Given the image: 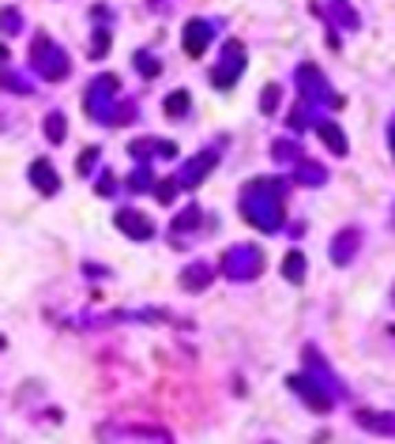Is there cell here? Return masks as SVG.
Here are the masks:
<instances>
[{"label":"cell","instance_id":"cell-9","mask_svg":"<svg viewBox=\"0 0 395 444\" xmlns=\"http://www.w3.org/2000/svg\"><path fill=\"white\" fill-rule=\"evenodd\" d=\"M215 162H219V147H211V151H200L196 158H192L189 166H184V173L177 177V181L184 184V189H189V184H200L207 177V169H211Z\"/></svg>","mask_w":395,"mask_h":444},{"label":"cell","instance_id":"cell-15","mask_svg":"<svg viewBox=\"0 0 395 444\" xmlns=\"http://www.w3.org/2000/svg\"><path fill=\"white\" fill-rule=\"evenodd\" d=\"M282 275L297 286V282L305 279V256L301 253H286V256H282Z\"/></svg>","mask_w":395,"mask_h":444},{"label":"cell","instance_id":"cell-29","mask_svg":"<svg viewBox=\"0 0 395 444\" xmlns=\"http://www.w3.org/2000/svg\"><path fill=\"white\" fill-rule=\"evenodd\" d=\"M392 143H395V120H392Z\"/></svg>","mask_w":395,"mask_h":444},{"label":"cell","instance_id":"cell-1","mask_svg":"<svg viewBox=\"0 0 395 444\" xmlns=\"http://www.w3.org/2000/svg\"><path fill=\"white\" fill-rule=\"evenodd\" d=\"M286 184L279 177H260L241 192V215L253 226H260L264 233H279L282 215H286Z\"/></svg>","mask_w":395,"mask_h":444},{"label":"cell","instance_id":"cell-7","mask_svg":"<svg viewBox=\"0 0 395 444\" xmlns=\"http://www.w3.org/2000/svg\"><path fill=\"white\" fill-rule=\"evenodd\" d=\"M117 226L128 233V237H136V241L155 237V222H151L143 211H136V207H125V211H117Z\"/></svg>","mask_w":395,"mask_h":444},{"label":"cell","instance_id":"cell-10","mask_svg":"<svg viewBox=\"0 0 395 444\" xmlns=\"http://www.w3.org/2000/svg\"><path fill=\"white\" fill-rule=\"evenodd\" d=\"M358 249H361V230H354V226H350V230H343V233L332 241V260H335V264H350Z\"/></svg>","mask_w":395,"mask_h":444},{"label":"cell","instance_id":"cell-20","mask_svg":"<svg viewBox=\"0 0 395 444\" xmlns=\"http://www.w3.org/2000/svg\"><path fill=\"white\" fill-rule=\"evenodd\" d=\"M297 177H301L305 184H324L328 181V173H324V166H320V162H301V173H297Z\"/></svg>","mask_w":395,"mask_h":444},{"label":"cell","instance_id":"cell-14","mask_svg":"<svg viewBox=\"0 0 395 444\" xmlns=\"http://www.w3.org/2000/svg\"><path fill=\"white\" fill-rule=\"evenodd\" d=\"M358 425L373 433H395V414H369V410H358Z\"/></svg>","mask_w":395,"mask_h":444},{"label":"cell","instance_id":"cell-24","mask_svg":"<svg viewBox=\"0 0 395 444\" xmlns=\"http://www.w3.org/2000/svg\"><path fill=\"white\" fill-rule=\"evenodd\" d=\"M109 53V34L102 30V34H94V50H91V56H106Z\"/></svg>","mask_w":395,"mask_h":444},{"label":"cell","instance_id":"cell-17","mask_svg":"<svg viewBox=\"0 0 395 444\" xmlns=\"http://www.w3.org/2000/svg\"><path fill=\"white\" fill-rule=\"evenodd\" d=\"M332 12H335V23H343L346 30H358V15L346 0H332Z\"/></svg>","mask_w":395,"mask_h":444},{"label":"cell","instance_id":"cell-13","mask_svg":"<svg viewBox=\"0 0 395 444\" xmlns=\"http://www.w3.org/2000/svg\"><path fill=\"white\" fill-rule=\"evenodd\" d=\"M211 275H215V271L207 268V264H192V268L181 271V286L184 290H204L207 282H211Z\"/></svg>","mask_w":395,"mask_h":444},{"label":"cell","instance_id":"cell-11","mask_svg":"<svg viewBox=\"0 0 395 444\" xmlns=\"http://www.w3.org/2000/svg\"><path fill=\"white\" fill-rule=\"evenodd\" d=\"M30 184H34L38 192H45V196H56V192H61V177H56L53 166L42 162V158L30 166Z\"/></svg>","mask_w":395,"mask_h":444},{"label":"cell","instance_id":"cell-12","mask_svg":"<svg viewBox=\"0 0 395 444\" xmlns=\"http://www.w3.org/2000/svg\"><path fill=\"white\" fill-rule=\"evenodd\" d=\"M317 132H320V140L328 143V151H335V155H346V151H350L346 147V136L339 132V125H332V120H320Z\"/></svg>","mask_w":395,"mask_h":444},{"label":"cell","instance_id":"cell-22","mask_svg":"<svg viewBox=\"0 0 395 444\" xmlns=\"http://www.w3.org/2000/svg\"><path fill=\"white\" fill-rule=\"evenodd\" d=\"M136 68H140L143 76L151 79V76H158V72H162V64H158V61H155V56H151V53H143V50H140V53H136Z\"/></svg>","mask_w":395,"mask_h":444},{"label":"cell","instance_id":"cell-28","mask_svg":"<svg viewBox=\"0 0 395 444\" xmlns=\"http://www.w3.org/2000/svg\"><path fill=\"white\" fill-rule=\"evenodd\" d=\"M98 192H113V177H109V173L98 181Z\"/></svg>","mask_w":395,"mask_h":444},{"label":"cell","instance_id":"cell-6","mask_svg":"<svg viewBox=\"0 0 395 444\" xmlns=\"http://www.w3.org/2000/svg\"><path fill=\"white\" fill-rule=\"evenodd\" d=\"M245 45L241 42H226V50H222V61H219V68H215V76H211V83L215 87H233L237 83V76L245 72Z\"/></svg>","mask_w":395,"mask_h":444},{"label":"cell","instance_id":"cell-23","mask_svg":"<svg viewBox=\"0 0 395 444\" xmlns=\"http://www.w3.org/2000/svg\"><path fill=\"white\" fill-rule=\"evenodd\" d=\"M271 155H275V162H294L301 151H297V143H275V151H271Z\"/></svg>","mask_w":395,"mask_h":444},{"label":"cell","instance_id":"cell-4","mask_svg":"<svg viewBox=\"0 0 395 444\" xmlns=\"http://www.w3.org/2000/svg\"><path fill=\"white\" fill-rule=\"evenodd\" d=\"M297 87H301V98L312 102V109H317L320 102H328V106H343V98L332 94V87L324 83V76H320L317 64H301V68H297Z\"/></svg>","mask_w":395,"mask_h":444},{"label":"cell","instance_id":"cell-2","mask_svg":"<svg viewBox=\"0 0 395 444\" xmlns=\"http://www.w3.org/2000/svg\"><path fill=\"white\" fill-rule=\"evenodd\" d=\"M219 268H222L226 279H237V282L256 279L264 271V253L256 245H233V249H226V253H222Z\"/></svg>","mask_w":395,"mask_h":444},{"label":"cell","instance_id":"cell-16","mask_svg":"<svg viewBox=\"0 0 395 444\" xmlns=\"http://www.w3.org/2000/svg\"><path fill=\"white\" fill-rule=\"evenodd\" d=\"M189 226H192V230H196V226H200V207H196V204H189V207H184V211L173 219V226H169V230H177V233H189Z\"/></svg>","mask_w":395,"mask_h":444},{"label":"cell","instance_id":"cell-27","mask_svg":"<svg viewBox=\"0 0 395 444\" xmlns=\"http://www.w3.org/2000/svg\"><path fill=\"white\" fill-rule=\"evenodd\" d=\"M94 158H98V147H91L83 158H79V173H91V162H94Z\"/></svg>","mask_w":395,"mask_h":444},{"label":"cell","instance_id":"cell-26","mask_svg":"<svg viewBox=\"0 0 395 444\" xmlns=\"http://www.w3.org/2000/svg\"><path fill=\"white\" fill-rule=\"evenodd\" d=\"M19 27H23V23H19V12H12V8H8V12H4V30H8V34H15Z\"/></svg>","mask_w":395,"mask_h":444},{"label":"cell","instance_id":"cell-19","mask_svg":"<svg viewBox=\"0 0 395 444\" xmlns=\"http://www.w3.org/2000/svg\"><path fill=\"white\" fill-rule=\"evenodd\" d=\"M189 106H192V102H189V91H173V94L166 98V113H169V117H184V109H189Z\"/></svg>","mask_w":395,"mask_h":444},{"label":"cell","instance_id":"cell-8","mask_svg":"<svg viewBox=\"0 0 395 444\" xmlns=\"http://www.w3.org/2000/svg\"><path fill=\"white\" fill-rule=\"evenodd\" d=\"M211 34H215V27L211 23H204V19H192L189 27H184V53L189 56H200L211 45Z\"/></svg>","mask_w":395,"mask_h":444},{"label":"cell","instance_id":"cell-21","mask_svg":"<svg viewBox=\"0 0 395 444\" xmlns=\"http://www.w3.org/2000/svg\"><path fill=\"white\" fill-rule=\"evenodd\" d=\"M279 94H282V83H268V87H264V94H260V109L275 113L279 109Z\"/></svg>","mask_w":395,"mask_h":444},{"label":"cell","instance_id":"cell-3","mask_svg":"<svg viewBox=\"0 0 395 444\" xmlns=\"http://www.w3.org/2000/svg\"><path fill=\"white\" fill-rule=\"evenodd\" d=\"M30 61H34V68L42 72V79H53V83H56V79H64V76H68V68H72L68 53H64L53 38H45V34L34 38V53H30Z\"/></svg>","mask_w":395,"mask_h":444},{"label":"cell","instance_id":"cell-25","mask_svg":"<svg viewBox=\"0 0 395 444\" xmlns=\"http://www.w3.org/2000/svg\"><path fill=\"white\" fill-rule=\"evenodd\" d=\"M177 184H181V181H166V184H158V200H162V204H169V200H173V192H177Z\"/></svg>","mask_w":395,"mask_h":444},{"label":"cell","instance_id":"cell-18","mask_svg":"<svg viewBox=\"0 0 395 444\" xmlns=\"http://www.w3.org/2000/svg\"><path fill=\"white\" fill-rule=\"evenodd\" d=\"M45 136H50V143H61L64 140V113L53 109L50 117H45Z\"/></svg>","mask_w":395,"mask_h":444},{"label":"cell","instance_id":"cell-5","mask_svg":"<svg viewBox=\"0 0 395 444\" xmlns=\"http://www.w3.org/2000/svg\"><path fill=\"white\" fill-rule=\"evenodd\" d=\"M113 94H117V76H98L87 91V109H91L94 120H109L113 125Z\"/></svg>","mask_w":395,"mask_h":444}]
</instances>
